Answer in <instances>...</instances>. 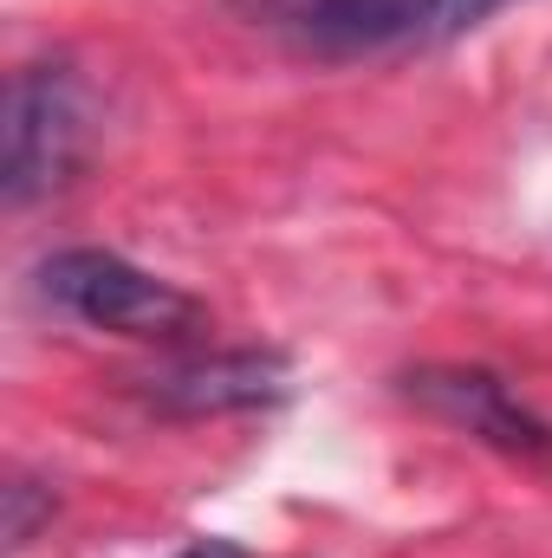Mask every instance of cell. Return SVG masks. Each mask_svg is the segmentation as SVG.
Returning <instances> with one entry per match:
<instances>
[{
  "label": "cell",
  "mask_w": 552,
  "mask_h": 558,
  "mask_svg": "<svg viewBox=\"0 0 552 558\" xmlns=\"http://www.w3.org/2000/svg\"><path fill=\"white\" fill-rule=\"evenodd\" d=\"M248 26L274 33L286 52L351 65V59H397L422 46H448L488 26L514 0H235Z\"/></svg>",
  "instance_id": "cell-1"
},
{
  "label": "cell",
  "mask_w": 552,
  "mask_h": 558,
  "mask_svg": "<svg viewBox=\"0 0 552 558\" xmlns=\"http://www.w3.org/2000/svg\"><path fill=\"white\" fill-rule=\"evenodd\" d=\"M39 292L92 325V331H118L137 344H189L195 331H208V305L195 292H182L176 279H156L149 267L111 254V247H59L39 260Z\"/></svg>",
  "instance_id": "cell-2"
},
{
  "label": "cell",
  "mask_w": 552,
  "mask_h": 558,
  "mask_svg": "<svg viewBox=\"0 0 552 558\" xmlns=\"http://www.w3.org/2000/svg\"><path fill=\"white\" fill-rule=\"evenodd\" d=\"M92 149V92L65 59H33L7 78V208H33L59 195Z\"/></svg>",
  "instance_id": "cell-3"
},
{
  "label": "cell",
  "mask_w": 552,
  "mask_h": 558,
  "mask_svg": "<svg viewBox=\"0 0 552 558\" xmlns=\"http://www.w3.org/2000/svg\"><path fill=\"white\" fill-rule=\"evenodd\" d=\"M404 397L422 416H435L442 428H455V435H468V441H481L494 454L552 461V422L533 416L501 371H481V364H422V371H404Z\"/></svg>",
  "instance_id": "cell-4"
},
{
  "label": "cell",
  "mask_w": 552,
  "mask_h": 558,
  "mask_svg": "<svg viewBox=\"0 0 552 558\" xmlns=\"http://www.w3.org/2000/svg\"><path fill=\"white\" fill-rule=\"evenodd\" d=\"M286 390H292V364L279 351H189V357L137 377L143 410L169 422L274 410Z\"/></svg>",
  "instance_id": "cell-5"
},
{
  "label": "cell",
  "mask_w": 552,
  "mask_h": 558,
  "mask_svg": "<svg viewBox=\"0 0 552 558\" xmlns=\"http://www.w3.org/2000/svg\"><path fill=\"white\" fill-rule=\"evenodd\" d=\"M39 520H52V487L13 474V481H7V546L20 553V546L39 533Z\"/></svg>",
  "instance_id": "cell-6"
},
{
  "label": "cell",
  "mask_w": 552,
  "mask_h": 558,
  "mask_svg": "<svg viewBox=\"0 0 552 558\" xmlns=\"http://www.w3.org/2000/svg\"><path fill=\"white\" fill-rule=\"evenodd\" d=\"M176 558H254L241 539H189Z\"/></svg>",
  "instance_id": "cell-7"
}]
</instances>
